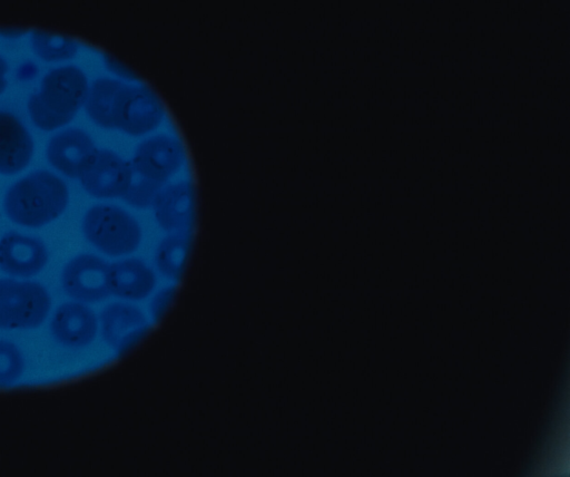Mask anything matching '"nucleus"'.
<instances>
[{
	"label": "nucleus",
	"mask_w": 570,
	"mask_h": 477,
	"mask_svg": "<svg viewBox=\"0 0 570 477\" xmlns=\"http://www.w3.org/2000/svg\"><path fill=\"white\" fill-rule=\"evenodd\" d=\"M68 203L69 189L65 181L49 171L37 169L7 189L3 210L12 223L39 228L57 220Z\"/></svg>",
	"instance_id": "nucleus-1"
},
{
	"label": "nucleus",
	"mask_w": 570,
	"mask_h": 477,
	"mask_svg": "<svg viewBox=\"0 0 570 477\" xmlns=\"http://www.w3.org/2000/svg\"><path fill=\"white\" fill-rule=\"evenodd\" d=\"M88 88L87 77L77 66L50 70L27 104L33 125L53 132L69 124L83 106Z\"/></svg>",
	"instance_id": "nucleus-2"
},
{
	"label": "nucleus",
	"mask_w": 570,
	"mask_h": 477,
	"mask_svg": "<svg viewBox=\"0 0 570 477\" xmlns=\"http://www.w3.org/2000/svg\"><path fill=\"white\" fill-rule=\"evenodd\" d=\"M81 232L90 245L110 257L134 253L142 240L138 220L124 207L107 203L92 205L86 211Z\"/></svg>",
	"instance_id": "nucleus-3"
},
{
	"label": "nucleus",
	"mask_w": 570,
	"mask_h": 477,
	"mask_svg": "<svg viewBox=\"0 0 570 477\" xmlns=\"http://www.w3.org/2000/svg\"><path fill=\"white\" fill-rule=\"evenodd\" d=\"M51 309V296L39 282L0 279V329L31 330L40 327Z\"/></svg>",
	"instance_id": "nucleus-4"
},
{
	"label": "nucleus",
	"mask_w": 570,
	"mask_h": 477,
	"mask_svg": "<svg viewBox=\"0 0 570 477\" xmlns=\"http://www.w3.org/2000/svg\"><path fill=\"white\" fill-rule=\"evenodd\" d=\"M185 163V149L173 134L157 133L145 137L135 147L130 164L140 177L163 185Z\"/></svg>",
	"instance_id": "nucleus-5"
},
{
	"label": "nucleus",
	"mask_w": 570,
	"mask_h": 477,
	"mask_svg": "<svg viewBox=\"0 0 570 477\" xmlns=\"http://www.w3.org/2000/svg\"><path fill=\"white\" fill-rule=\"evenodd\" d=\"M132 178L130 162L107 148H96L78 176L82 188L100 199L121 198Z\"/></svg>",
	"instance_id": "nucleus-6"
},
{
	"label": "nucleus",
	"mask_w": 570,
	"mask_h": 477,
	"mask_svg": "<svg viewBox=\"0 0 570 477\" xmlns=\"http://www.w3.org/2000/svg\"><path fill=\"white\" fill-rule=\"evenodd\" d=\"M109 264L100 256L81 253L70 259L61 272V286L73 301L98 303L109 295Z\"/></svg>",
	"instance_id": "nucleus-7"
},
{
	"label": "nucleus",
	"mask_w": 570,
	"mask_h": 477,
	"mask_svg": "<svg viewBox=\"0 0 570 477\" xmlns=\"http://www.w3.org/2000/svg\"><path fill=\"white\" fill-rule=\"evenodd\" d=\"M98 321L102 340L117 353L131 348L149 329L145 312L139 306L125 301L105 305Z\"/></svg>",
	"instance_id": "nucleus-8"
},
{
	"label": "nucleus",
	"mask_w": 570,
	"mask_h": 477,
	"mask_svg": "<svg viewBox=\"0 0 570 477\" xmlns=\"http://www.w3.org/2000/svg\"><path fill=\"white\" fill-rule=\"evenodd\" d=\"M164 117V106L148 86L128 85L120 104L117 129L134 137L145 136L154 132Z\"/></svg>",
	"instance_id": "nucleus-9"
},
{
	"label": "nucleus",
	"mask_w": 570,
	"mask_h": 477,
	"mask_svg": "<svg viewBox=\"0 0 570 477\" xmlns=\"http://www.w3.org/2000/svg\"><path fill=\"white\" fill-rule=\"evenodd\" d=\"M99 321L91 308L78 301L61 303L49 325L52 339L63 348L82 349L94 342Z\"/></svg>",
	"instance_id": "nucleus-10"
},
{
	"label": "nucleus",
	"mask_w": 570,
	"mask_h": 477,
	"mask_svg": "<svg viewBox=\"0 0 570 477\" xmlns=\"http://www.w3.org/2000/svg\"><path fill=\"white\" fill-rule=\"evenodd\" d=\"M155 222L164 231L190 232L195 220V189L180 179L161 186L153 202Z\"/></svg>",
	"instance_id": "nucleus-11"
},
{
	"label": "nucleus",
	"mask_w": 570,
	"mask_h": 477,
	"mask_svg": "<svg viewBox=\"0 0 570 477\" xmlns=\"http://www.w3.org/2000/svg\"><path fill=\"white\" fill-rule=\"evenodd\" d=\"M45 243L32 235L8 232L0 238V270L18 279L40 273L48 263Z\"/></svg>",
	"instance_id": "nucleus-12"
},
{
	"label": "nucleus",
	"mask_w": 570,
	"mask_h": 477,
	"mask_svg": "<svg viewBox=\"0 0 570 477\" xmlns=\"http://www.w3.org/2000/svg\"><path fill=\"white\" fill-rule=\"evenodd\" d=\"M96 150L90 135L80 128H66L56 133L48 142L46 157L60 174L78 178L82 167Z\"/></svg>",
	"instance_id": "nucleus-13"
},
{
	"label": "nucleus",
	"mask_w": 570,
	"mask_h": 477,
	"mask_svg": "<svg viewBox=\"0 0 570 477\" xmlns=\"http://www.w3.org/2000/svg\"><path fill=\"white\" fill-rule=\"evenodd\" d=\"M33 138L24 124L12 113L0 110V174L16 175L31 162Z\"/></svg>",
	"instance_id": "nucleus-14"
},
{
	"label": "nucleus",
	"mask_w": 570,
	"mask_h": 477,
	"mask_svg": "<svg viewBox=\"0 0 570 477\" xmlns=\"http://www.w3.org/2000/svg\"><path fill=\"white\" fill-rule=\"evenodd\" d=\"M155 271L141 259L125 257L108 267L110 294L126 301H140L156 288Z\"/></svg>",
	"instance_id": "nucleus-15"
},
{
	"label": "nucleus",
	"mask_w": 570,
	"mask_h": 477,
	"mask_svg": "<svg viewBox=\"0 0 570 477\" xmlns=\"http://www.w3.org/2000/svg\"><path fill=\"white\" fill-rule=\"evenodd\" d=\"M128 85L111 77L92 81L83 104L92 123L105 129H117L119 108Z\"/></svg>",
	"instance_id": "nucleus-16"
},
{
	"label": "nucleus",
	"mask_w": 570,
	"mask_h": 477,
	"mask_svg": "<svg viewBox=\"0 0 570 477\" xmlns=\"http://www.w3.org/2000/svg\"><path fill=\"white\" fill-rule=\"evenodd\" d=\"M191 245L190 232H170L155 247L154 263L167 280L178 281L185 270Z\"/></svg>",
	"instance_id": "nucleus-17"
},
{
	"label": "nucleus",
	"mask_w": 570,
	"mask_h": 477,
	"mask_svg": "<svg viewBox=\"0 0 570 477\" xmlns=\"http://www.w3.org/2000/svg\"><path fill=\"white\" fill-rule=\"evenodd\" d=\"M33 52L45 61H63L73 58L78 52V43L70 38L35 30L30 35Z\"/></svg>",
	"instance_id": "nucleus-18"
},
{
	"label": "nucleus",
	"mask_w": 570,
	"mask_h": 477,
	"mask_svg": "<svg viewBox=\"0 0 570 477\" xmlns=\"http://www.w3.org/2000/svg\"><path fill=\"white\" fill-rule=\"evenodd\" d=\"M24 367V358L20 349L8 340H0V386H8L19 380Z\"/></svg>",
	"instance_id": "nucleus-19"
},
{
	"label": "nucleus",
	"mask_w": 570,
	"mask_h": 477,
	"mask_svg": "<svg viewBox=\"0 0 570 477\" xmlns=\"http://www.w3.org/2000/svg\"><path fill=\"white\" fill-rule=\"evenodd\" d=\"M160 187V184L140 177L134 173V178L121 198L126 204L135 208H147L153 205Z\"/></svg>",
	"instance_id": "nucleus-20"
},
{
	"label": "nucleus",
	"mask_w": 570,
	"mask_h": 477,
	"mask_svg": "<svg viewBox=\"0 0 570 477\" xmlns=\"http://www.w3.org/2000/svg\"><path fill=\"white\" fill-rule=\"evenodd\" d=\"M176 289L173 284L157 291L149 302V314L154 322L158 321L174 299Z\"/></svg>",
	"instance_id": "nucleus-21"
},
{
	"label": "nucleus",
	"mask_w": 570,
	"mask_h": 477,
	"mask_svg": "<svg viewBox=\"0 0 570 477\" xmlns=\"http://www.w3.org/2000/svg\"><path fill=\"white\" fill-rule=\"evenodd\" d=\"M104 61L107 68L117 76L128 80L136 79V75L130 69L125 67L120 61L114 59L112 57L105 55Z\"/></svg>",
	"instance_id": "nucleus-22"
},
{
	"label": "nucleus",
	"mask_w": 570,
	"mask_h": 477,
	"mask_svg": "<svg viewBox=\"0 0 570 477\" xmlns=\"http://www.w3.org/2000/svg\"><path fill=\"white\" fill-rule=\"evenodd\" d=\"M8 72V64L6 61V59L0 56V95L3 93V90L6 89L7 87V75Z\"/></svg>",
	"instance_id": "nucleus-23"
}]
</instances>
